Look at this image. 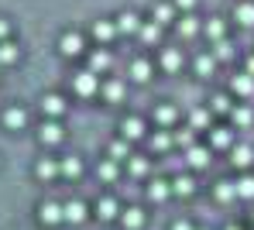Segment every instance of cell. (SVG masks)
<instances>
[{
  "mask_svg": "<svg viewBox=\"0 0 254 230\" xmlns=\"http://www.w3.org/2000/svg\"><path fill=\"white\" fill-rule=\"evenodd\" d=\"M192 127H196V131L210 127V110H196V114H192Z\"/></svg>",
  "mask_w": 254,
  "mask_h": 230,
  "instance_id": "obj_38",
  "label": "cell"
},
{
  "mask_svg": "<svg viewBox=\"0 0 254 230\" xmlns=\"http://www.w3.org/2000/svg\"><path fill=\"white\" fill-rule=\"evenodd\" d=\"M96 217H100V220H114V217H117V203H114V199H100V203H96Z\"/></svg>",
  "mask_w": 254,
  "mask_h": 230,
  "instance_id": "obj_17",
  "label": "cell"
},
{
  "mask_svg": "<svg viewBox=\"0 0 254 230\" xmlns=\"http://www.w3.org/2000/svg\"><path fill=\"white\" fill-rule=\"evenodd\" d=\"M103 93H107V100H121L124 86H121V83H107V86H103Z\"/></svg>",
  "mask_w": 254,
  "mask_h": 230,
  "instance_id": "obj_42",
  "label": "cell"
},
{
  "mask_svg": "<svg viewBox=\"0 0 254 230\" xmlns=\"http://www.w3.org/2000/svg\"><path fill=\"white\" fill-rule=\"evenodd\" d=\"M72 86H76L79 96H93L96 86H100V79H96V72L89 69V72H79V76H76V83H72Z\"/></svg>",
  "mask_w": 254,
  "mask_h": 230,
  "instance_id": "obj_1",
  "label": "cell"
},
{
  "mask_svg": "<svg viewBox=\"0 0 254 230\" xmlns=\"http://www.w3.org/2000/svg\"><path fill=\"white\" fill-rule=\"evenodd\" d=\"M169 144H172V138L165 131H155V138H151V148H155V151H165Z\"/></svg>",
  "mask_w": 254,
  "mask_h": 230,
  "instance_id": "obj_39",
  "label": "cell"
},
{
  "mask_svg": "<svg viewBox=\"0 0 254 230\" xmlns=\"http://www.w3.org/2000/svg\"><path fill=\"white\" fill-rule=\"evenodd\" d=\"M237 196L241 199H254V175H241L237 179Z\"/></svg>",
  "mask_w": 254,
  "mask_h": 230,
  "instance_id": "obj_19",
  "label": "cell"
},
{
  "mask_svg": "<svg viewBox=\"0 0 254 230\" xmlns=\"http://www.w3.org/2000/svg\"><path fill=\"white\" fill-rule=\"evenodd\" d=\"M210 144L213 148H230V144H234V134H230L227 127H213L210 131Z\"/></svg>",
  "mask_w": 254,
  "mask_h": 230,
  "instance_id": "obj_11",
  "label": "cell"
},
{
  "mask_svg": "<svg viewBox=\"0 0 254 230\" xmlns=\"http://www.w3.org/2000/svg\"><path fill=\"white\" fill-rule=\"evenodd\" d=\"M251 220H254V210H251Z\"/></svg>",
  "mask_w": 254,
  "mask_h": 230,
  "instance_id": "obj_49",
  "label": "cell"
},
{
  "mask_svg": "<svg viewBox=\"0 0 254 230\" xmlns=\"http://www.w3.org/2000/svg\"><path fill=\"white\" fill-rule=\"evenodd\" d=\"M141 224H144V213H141L137 206H130V210L124 213V227H127V230H137Z\"/></svg>",
  "mask_w": 254,
  "mask_h": 230,
  "instance_id": "obj_21",
  "label": "cell"
},
{
  "mask_svg": "<svg viewBox=\"0 0 254 230\" xmlns=\"http://www.w3.org/2000/svg\"><path fill=\"white\" fill-rule=\"evenodd\" d=\"M172 192H179V196H192V192H196L192 175H175V179H172Z\"/></svg>",
  "mask_w": 254,
  "mask_h": 230,
  "instance_id": "obj_8",
  "label": "cell"
},
{
  "mask_svg": "<svg viewBox=\"0 0 254 230\" xmlns=\"http://www.w3.org/2000/svg\"><path fill=\"white\" fill-rule=\"evenodd\" d=\"M155 120H158V124H172V120H175V107H158V110H155Z\"/></svg>",
  "mask_w": 254,
  "mask_h": 230,
  "instance_id": "obj_35",
  "label": "cell"
},
{
  "mask_svg": "<svg viewBox=\"0 0 254 230\" xmlns=\"http://www.w3.org/2000/svg\"><path fill=\"white\" fill-rule=\"evenodd\" d=\"M213 114H230V110H234V107H230V96H223V93H220V96H213V107H210Z\"/></svg>",
  "mask_w": 254,
  "mask_h": 230,
  "instance_id": "obj_30",
  "label": "cell"
},
{
  "mask_svg": "<svg viewBox=\"0 0 254 230\" xmlns=\"http://www.w3.org/2000/svg\"><path fill=\"white\" fill-rule=\"evenodd\" d=\"M186 158H189L192 169H206V165H210V148H189Z\"/></svg>",
  "mask_w": 254,
  "mask_h": 230,
  "instance_id": "obj_3",
  "label": "cell"
},
{
  "mask_svg": "<svg viewBox=\"0 0 254 230\" xmlns=\"http://www.w3.org/2000/svg\"><path fill=\"white\" fill-rule=\"evenodd\" d=\"M127 169H130V175H144V172H148V162L130 155V158H127Z\"/></svg>",
  "mask_w": 254,
  "mask_h": 230,
  "instance_id": "obj_32",
  "label": "cell"
},
{
  "mask_svg": "<svg viewBox=\"0 0 254 230\" xmlns=\"http://www.w3.org/2000/svg\"><path fill=\"white\" fill-rule=\"evenodd\" d=\"M216 199L220 203H230V199H237V182H216Z\"/></svg>",
  "mask_w": 254,
  "mask_h": 230,
  "instance_id": "obj_14",
  "label": "cell"
},
{
  "mask_svg": "<svg viewBox=\"0 0 254 230\" xmlns=\"http://www.w3.org/2000/svg\"><path fill=\"white\" fill-rule=\"evenodd\" d=\"M172 230H192V224H186V220H175V224H172Z\"/></svg>",
  "mask_w": 254,
  "mask_h": 230,
  "instance_id": "obj_44",
  "label": "cell"
},
{
  "mask_svg": "<svg viewBox=\"0 0 254 230\" xmlns=\"http://www.w3.org/2000/svg\"><path fill=\"white\" fill-rule=\"evenodd\" d=\"M206 35H210L213 42H220V38H223V21H220V17H213L210 24H206Z\"/></svg>",
  "mask_w": 254,
  "mask_h": 230,
  "instance_id": "obj_34",
  "label": "cell"
},
{
  "mask_svg": "<svg viewBox=\"0 0 254 230\" xmlns=\"http://www.w3.org/2000/svg\"><path fill=\"white\" fill-rule=\"evenodd\" d=\"M248 72H251V76H254V55H251V58H248Z\"/></svg>",
  "mask_w": 254,
  "mask_h": 230,
  "instance_id": "obj_46",
  "label": "cell"
},
{
  "mask_svg": "<svg viewBox=\"0 0 254 230\" xmlns=\"http://www.w3.org/2000/svg\"><path fill=\"white\" fill-rule=\"evenodd\" d=\"M141 38H144L148 45L158 42V38H162V24H158V21H155V24H144V28H141Z\"/></svg>",
  "mask_w": 254,
  "mask_h": 230,
  "instance_id": "obj_27",
  "label": "cell"
},
{
  "mask_svg": "<svg viewBox=\"0 0 254 230\" xmlns=\"http://www.w3.org/2000/svg\"><path fill=\"white\" fill-rule=\"evenodd\" d=\"M175 141H179L182 148H192V131H179V134H175Z\"/></svg>",
  "mask_w": 254,
  "mask_h": 230,
  "instance_id": "obj_43",
  "label": "cell"
},
{
  "mask_svg": "<svg viewBox=\"0 0 254 230\" xmlns=\"http://www.w3.org/2000/svg\"><path fill=\"white\" fill-rule=\"evenodd\" d=\"M35 172H38V179H52L59 169H55V162H48V158H45V162H38V169H35Z\"/></svg>",
  "mask_w": 254,
  "mask_h": 230,
  "instance_id": "obj_37",
  "label": "cell"
},
{
  "mask_svg": "<svg viewBox=\"0 0 254 230\" xmlns=\"http://www.w3.org/2000/svg\"><path fill=\"white\" fill-rule=\"evenodd\" d=\"M38 138H42L45 144H59V141H62V127H59V124H42V134H38Z\"/></svg>",
  "mask_w": 254,
  "mask_h": 230,
  "instance_id": "obj_16",
  "label": "cell"
},
{
  "mask_svg": "<svg viewBox=\"0 0 254 230\" xmlns=\"http://www.w3.org/2000/svg\"><path fill=\"white\" fill-rule=\"evenodd\" d=\"M114 35H117V24H110V21H96L93 24V38L96 42H110Z\"/></svg>",
  "mask_w": 254,
  "mask_h": 230,
  "instance_id": "obj_7",
  "label": "cell"
},
{
  "mask_svg": "<svg viewBox=\"0 0 254 230\" xmlns=\"http://www.w3.org/2000/svg\"><path fill=\"white\" fill-rule=\"evenodd\" d=\"M59 220H65V210H62L59 203H45L42 206V224H59Z\"/></svg>",
  "mask_w": 254,
  "mask_h": 230,
  "instance_id": "obj_6",
  "label": "cell"
},
{
  "mask_svg": "<svg viewBox=\"0 0 254 230\" xmlns=\"http://www.w3.org/2000/svg\"><path fill=\"white\" fill-rule=\"evenodd\" d=\"M213 69H216V58L213 55H199L196 58V72L199 76H213Z\"/></svg>",
  "mask_w": 254,
  "mask_h": 230,
  "instance_id": "obj_22",
  "label": "cell"
},
{
  "mask_svg": "<svg viewBox=\"0 0 254 230\" xmlns=\"http://www.w3.org/2000/svg\"><path fill=\"white\" fill-rule=\"evenodd\" d=\"M230 162H234L237 169H248V165L254 162V151L248 148V144H237V148H234V155H230Z\"/></svg>",
  "mask_w": 254,
  "mask_h": 230,
  "instance_id": "obj_4",
  "label": "cell"
},
{
  "mask_svg": "<svg viewBox=\"0 0 254 230\" xmlns=\"http://www.w3.org/2000/svg\"><path fill=\"white\" fill-rule=\"evenodd\" d=\"M107 65H110V55H107V52H93V55H89V69H93V72H103Z\"/></svg>",
  "mask_w": 254,
  "mask_h": 230,
  "instance_id": "obj_24",
  "label": "cell"
},
{
  "mask_svg": "<svg viewBox=\"0 0 254 230\" xmlns=\"http://www.w3.org/2000/svg\"><path fill=\"white\" fill-rule=\"evenodd\" d=\"M192 3L196 0H175V7H182V10H192Z\"/></svg>",
  "mask_w": 254,
  "mask_h": 230,
  "instance_id": "obj_45",
  "label": "cell"
},
{
  "mask_svg": "<svg viewBox=\"0 0 254 230\" xmlns=\"http://www.w3.org/2000/svg\"><path fill=\"white\" fill-rule=\"evenodd\" d=\"M62 107H65V103H62V96H55V93L42 100V110H45V114H52V117H59V114H62Z\"/></svg>",
  "mask_w": 254,
  "mask_h": 230,
  "instance_id": "obj_18",
  "label": "cell"
},
{
  "mask_svg": "<svg viewBox=\"0 0 254 230\" xmlns=\"http://www.w3.org/2000/svg\"><path fill=\"white\" fill-rule=\"evenodd\" d=\"M14 58H17V45L3 42V45H0V62H14Z\"/></svg>",
  "mask_w": 254,
  "mask_h": 230,
  "instance_id": "obj_41",
  "label": "cell"
},
{
  "mask_svg": "<svg viewBox=\"0 0 254 230\" xmlns=\"http://www.w3.org/2000/svg\"><path fill=\"white\" fill-rule=\"evenodd\" d=\"M59 45H62L65 55H79V52H83V38H79V35H62Z\"/></svg>",
  "mask_w": 254,
  "mask_h": 230,
  "instance_id": "obj_13",
  "label": "cell"
},
{
  "mask_svg": "<svg viewBox=\"0 0 254 230\" xmlns=\"http://www.w3.org/2000/svg\"><path fill=\"white\" fill-rule=\"evenodd\" d=\"M148 76H151V62H144V58H137V62L130 65V79H134V83H144Z\"/></svg>",
  "mask_w": 254,
  "mask_h": 230,
  "instance_id": "obj_15",
  "label": "cell"
},
{
  "mask_svg": "<svg viewBox=\"0 0 254 230\" xmlns=\"http://www.w3.org/2000/svg\"><path fill=\"white\" fill-rule=\"evenodd\" d=\"M216 58H223V62H227V58H234V45L220 38V42H216Z\"/></svg>",
  "mask_w": 254,
  "mask_h": 230,
  "instance_id": "obj_40",
  "label": "cell"
},
{
  "mask_svg": "<svg viewBox=\"0 0 254 230\" xmlns=\"http://www.w3.org/2000/svg\"><path fill=\"white\" fill-rule=\"evenodd\" d=\"M3 35H7V21H0V38H3Z\"/></svg>",
  "mask_w": 254,
  "mask_h": 230,
  "instance_id": "obj_47",
  "label": "cell"
},
{
  "mask_svg": "<svg viewBox=\"0 0 254 230\" xmlns=\"http://www.w3.org/2000/svg\"><path fill=\"white\" fill-rule=\"evenodd\" d=\"M110 158H114V162L130 158V155H127V141H114V144H110Z\"/></svg>",
  "mask_w": 254,
  "mask_h": 230,
  "instance_id": "obj_36",
  "label": "cell"
},
{
  "mask_svg": "<svg viewBox=\"0 0 254 230\" xmlns=\"http://www.w3.org/2000/svg\"><path fill=\"white\" fill-rule=\"evenodd\" d=\"M162 65H165V69H169V72H175V69H179V65H182V55H179V52H175V48H169V52H165V55H162Z\"/></svg>",
  "mask_w": 254,
  "mask_h": 230,
  "instance_id": "obj_28",
  "label": "cell"
},
{
  "mask_svg": "<svg viewBox=\"0 0 254 230\" xmlns=\"http://www.w3.org/2000/svg\"><path fill=\"white\" fill-rule=\"evenodd\" d=\"M137 28H141L137 14H130V10H127V14H121V17H117V31H137Z\"/></svg>",
  "mask_w": 254,
  "mask_h": 230,
  "instance_id": "obj_20",
  "label": "cell"
},
{
  "mask_svg": "<svg viewBox=\"0 0 254 230\" xmlns=\"http://www.w3.org/2000/svg\"><path fill=\"white\" fill-rule=\"evenodd\" d=\"M62 210H65V220H69V224H83V220H86V206L79 203V199H72V203H65Z\"/></svg>",
  "mask_w": 254,
  "mask_h": 230,
  "instance_id": "obj_5",
  "label": "cell"
},
{
  "mask_svg": "<svg viewBox=\"0 0 254 230\" xmlns=\"http://www.w3.org/2000/svg\"><path fill=\"white\" fill-rule=\"evenodd\" d=\"M169 192H172V182H165V179H155V182L148 185V199H155V203H162Z\"/></svg>",
  "mask_w": 254,
  "mask_h": 230,
  "instance_id": "obj_10",
  "label": "cell"
},
{
  "mask_svg": "<svg viewBox=\"0 0 254 230\" xmlns=\"http://www.w3.org/2000/svg\"><path fill=\"white\" fill-rule=\"evenodd\" d=\"M62 172H65V175H72V179H76V175H79V172H83V162H79V158H65V162H62Z\"/></svg>",
  "mask_w": 254,
  "mask_h": 230,
  "instance_id": "obj_31",
  "label": "cell"
},
{
  "mask_svg": "<svg viewBox=\"0 0 254 230\" xmlns=\"http://www.w3.org/2000/svg\"><path fill=\"white\" fill-rule=\"evenodd\" d=\"M227 230H241V227H237V224H230V227H227Z\"/></svg>",
  "mask_w": 254,
  "mask_h": 230,
  "instance_id": "obj_48",
  "label": "cell"
},
{
  "mask_svg": "<svg viewBox=\"0 0 254 230\" xmlns=\"http://www.w3.org/2000/svg\"><path fill=\"white\" fill-rule=\"evenodd\" d=\"M155 21H158V24H172V7L169 3H158V7H155Z\"/></svg>",
  "mask_w": 254,
  "mask_h": 230,
  "instance_id": "obj_33",
  "label": "cell"
},
{
  "mask_svg": "<svg viewBox=\"0 0 254 230\" xmlns=\"http://www.w3.org/2000/svg\"><path fill=\"white\" fill-rule=\"evenodd\" d=\"M230 90L237 93V96H251L254 93V76L248 72V76H234L230 79Z\"/></svg>",
  "mask_w": 254,
  "mask_h": 230,
  "instance_id": "obj_2",
  "label": "cell"
},
{
  "mask_svg": "<svg viewBox=\"0 0 254 230\" xmlns=\"http://www.w3.org/2000/svg\"><path fill=\"white\" fill-rule=\"evenodd\" d=\"M96 175H100L103 182H114V179H117V165H114V158H110V162H100Z\"/></svg>",
  "mask_w": 254,
  "mask_h": 230,
  "instance_id": "obj_25",
  "label": "cell"
},
{
  "mask_svg": "<svg viewBox=\"0 0 254 230\" xmlns=\"http://www.w3.org/2000/svg\"><path fill=\"white\" fill-rule=\"evenodd\" d=\"M234 17H237L241 24H254V3H237Z\"/></svg>",
  "mask_w": 254,
  "mask_h": 230,
  "instance_id": "obj_23",
  "label": "cell"
},
{
  "mask_svg": "<svg viewBox=\"0 0 254 230\" xmlns=\"http://www.w3.org/2000/svg\"><path fill=\"white\" fill-rule=\"evenodd\" d=\"M196 31H199L196 17H192V14H186V17L179 21V35H186V38H189V35H196Z\"/></svg>",
  "mask_w": 254,
  "mask_h": 230,
  "instance_id": "obj_26",
  "label": "cell"
},
{
  "mask_svg": "<svg viewBox=\"0 0 254 230\" xmlns=\"http://www.w3.org/2000/svg\"><path fill=\"white\" fill-rule=\"evenodd\" d=\"M230 117H234V124H237V127H251L254 110H251V107H234V110H230Z\"/></svg>",
  "mask_w": 254,
  "mask_h": 230,
  "instance_id": "obj_12",
  "label": "cell"
},
{
  "mask_svg": "<svg viewBox=\"0 0 254 230\" xmlns=\"http://www.w3.org/2000/svg\"><path fill=\"white\" fill-rule=\"evenodd\" d=\"M121 131H124V138H127V141H137L141 134H144V124H141L137 117H127L124 124H121Z\"/></svg>",
  "mask_w": 254,
  "mask_h": 230,
  "instance_id": "obj_9",
  "label": "cell"
},
{
  "mask_svg": "<svg viewBox=\"0 0 254 230\" xmlns=\"http://www.w3.org/2000/svg\"><path fill=\"white\" fill-rule=\"evenodd\" d=\"M3 124L7 127H24V110H7L3 114Z\"/></svg>",
  "mask_w": 254,
  "mask_h": 230,
  "instance_id": "obj_29",
  "label": "cell"
}]
</instances>
